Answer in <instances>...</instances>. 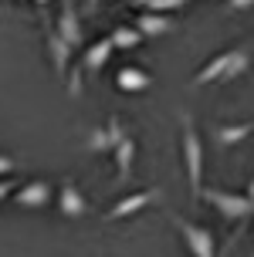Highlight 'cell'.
<instances>
[{
    "instance_id": "obj_1",
    "label": "cell",
    "mask_w": 254,
    "mask_h": 257,
    "mask_svg": "<svg viewBox=\"0 0 254 257\" xmlns=\"http://www.w3.org/2000/svg\"><path fill=\"white\" fill-rule=\"evenodd\" d=\"M180 142H183V166H187V183H190L193 200H200L203 190V142L197 136L190 115H180Z\"/></svg>"
},
{
    "instance_id": "obj_2",
    "label": "cell",
    "mask_w": 254,
    "mask_h": 257,
    "mask_svg": "<svg viewBox=\"0 0 254 257\" xmlns=\"http://www.w3.org/2000/svg\"><path fill=\"white\" fill-rule=\"evenodd\" d=\"M200 200L214 206L227 223H247V220L254 217V203L247 200V193H230V190H217V186H203Z\"/></svg>"
},
{
    "instance_id": "obj_3",
    "label": "cell",
    "mask_w": 254,
    "mask_h": 257,
    "mask_svg": "<svg viewBox=\"0 0 254 257\" xmlns=\"http://www.w3.org/2000/svg\"><path fill=\"white\" fill-rule=\"evenodd\" d=\"M170 220L177 223V233L183 237V244L190 250L193 257H217V237L214 230H207L200 223H190L187 217H180V213H170Z\"/></svg>"
},
{
    "instance_id": "obj_4",
    "label": "cell",
    "mask_w": 254,
    "mask_h": 257,
    "mask_svg": "<svg viewBox=\"0 0 254 257\" xmlns=\"http://www.w3.org/2000/svg\"><path fill=\"white\" fill-rule=\"evenodd\" d=\"M159 200V190L152 186V190H142V193H129V196H122V200H115V206H109L105 210V223H115V220H126L132 217V213H139V210H146L149 203H156Z\"/></svg>"
},
{
    "instance_id": "obj_5",
    "label": "cell",
    "mask_w": 254,
    "mask_h": 257,
    "mask_svg": "<svg viewBox=\"0 0 254 257\" xmlns=\"http://www.w3.org/2000/svg\"><path fill=\"white\" fill-rule=\"evenodd\" d=\"M11 200L17 206H24V210H41V206H48L54 200V186L48 180H38V183H24V186H17L11 193Z\"/></svg>"
},
{
    "instance_id": "obj_6",
    "label": "cell",
    "mask_w": 254,
    "mask_h": 257,
    "mask_svg": "<svg viewBox=\"0 0 254 257\" xmlns=\"http://www.w3.org/2000/svg\"><path fill=\"white\" fill-rule=\"evenodd\" d=\"M54 31L68 41L71 51L85 44V27H81V17H78V11H75L71 0H61V14H58V27H54Z\"/></svg>"
},
{
    "instance_id": "obj_7",
    "label": "cell",
    "mask_w": 254,
    "mask_h": 257,
    "mask_svg": "<svg viewBox=\"0 0 254 257\" xmlns=\"http://www.w3.org/2000/svg\"><path fill=\"white\" fill-rule=\"evenodd\" d=\"M54 196H58V210H61L64 220H85L89 217V200H85V193L78 190L71 180L61 183V190L54 193Z\"/></svg>"
},
{
    "instance_id": "obj_8",
    "label": "cell",
    "mask_w": 254,
    "mask_h": 257,
    "mask_svg": "<svg viewBox=\"0 0 254 257\" xmlns=\"http://www.w3.org/2000/svg\"><path fill=\"white\" fill-rule=\"evenodd\" d=\"M44 41H48V58L54 64V75L64 78L68 75V61H71V48H68V41L48 24V14H44Z\"/></svg>"
},
{
    "instance_id": "obj_9",
    "label": "cell",
    "mask_w": 254,
    "mask_h": 257,
    "mask_svg": "<svg viewBox=\"0 0 254 257\" xmlns=\"http://www.w3.org/2000/svg\"><path fill=\"white\" fill-rule=\"evenodd\" d=\"M112 51H115L112 38H102V41H95V44H89V48H85V58H81V71H85L89 78H95L102 68L109 64Z\"/></svg>"
},
{
    "instance_id": "obj_10",
    "label": "cell",
    "mask_w": 254,
    "mask_h": 257,
    "mask_svg": "<svg viewBox=\"0 0 254 257\" xmlns=\"http://www.w3.org/2000/svg\"><path fill=\"white\" fill-rule=\"evenodd\" d=\"M152 85V78L142 71V68H136V64H122L119 71H115V88L126 91V95H136V91H146Z\"/></svg>"
},
{
    "instance_id": "obj_11",
    "label": "cell",
    "mask_w": 254,
    "mask_h": 257,
    "mask_svg": "<svg viewBox=\"0 0 254 257\" xmlns=\"http://www.w3.org/2000/svg\"><path fill=\"white\" fill-rule=\"evenodd\" d=\"M234 54H237V48H230V51H224V54H217V58H210V61L203 64L200 71H197V75H193V88H197V85H217V81H220V75H224V71H227V64L234 61Z\"/></svg>"
},
{
    "instance_id": "obj_12",
    "label": "cell",
    "mask_w": 254,
    "mask_h": 257,
    "mask_svg": "<svg viewBox=\"0 0 254 257\" xmlns=\"http://www.w3.org/2000/svg\"><path fill=\"white\" fill-rule=\"evenodd\" d=\"M112 153H115V169H119V176H115V180L126 183L129 176H132V163H136V139L122 136V139L112 146Z\"/></svg>"
},
{
    "instance_id": "obj_13",
    "label": "cell",
    "mask_w": 254,
    "mask_h": 257,
    "mask_svg": "<svg viewBox=\"0 0 254 257\" xmlns=\"http://www.w3.org/2000/svg\"><path fill=\"white\" fill-rule=\"evenodd\" d=\"M136 27H139L142 38H159V34H170L173 31V21L166 14H156V11H142L136 17Z\"/></svg>"
},
{
    "instance_id": "obj_14",
    "label": "cell",
    "mask_w": 254,
    "mask_h": 257,
    "mask_svg": "<svg viewBox=\"0 0 254 257\" xmlns=\"http://www.w3.org/2000/svg\"><path fill=\"white\" fill-rule=\"evenodd\" d=\"M247 136H254V122H241V125H214V139L220 146H237Z\"/></svg>"
},
{
    "instance_id": "obj_15",
    "label": "cell",
    "mask_w": 254,
    "mask_h": 257,
    "mask_svg": "<svg viewBox=\"0 0 254 257\" xmlns=\"http://www.w3.org/2000/svg\"><path fill=\"white\" fill-rule=\"evenodd\" d=\"M109 38H112L115 51H132V48H139V44H142V34H139V27H136V24H132V27H129V24L115 27Z\"/></svg>"
},
{
    "instance_id": "obj_16",
    "label": "cell",
    "mask_w": 254,
    "mask_h": 257,
    "mask_svg": "<svg viewBox=\"0 0 254 257\" xmlns=\"http://www.w3.org/2000/svg\"><path fill=\"white\" fill-rule=\"evenodd\" d=\"M89 153H105V149H112V139H109V128L102 125V128H92L89 132Z\"/></svg>"
},
{
    "instance_id": "obj_17",
    "label": "cell",
    "mask_w": 254,
    "mask_h": 257,
    "mask_svg": "<svg viewBox=\"0 0 254 257\" xmlns=\"http://www.w3.org/2000/svg\"><path fill=\"white\" fill-rule=\"evenodd\" d=\"M136 7H146V11L166 14V11H173V7H183V0H136Z\"/></svg>"
},
{
    "instance_id": "obj_18",
    "label": "cell",
    "mask_w": 254,
    "mask_h": 257,
    "mask_svg": "<svg viewBox=\"0 0 254 257\" xmlns=\"http://www.w3.org/2000/svg\"><path fill=\"white\" fill-rule=\"evenodd\" d=\"M81 75H85V71H81V64H78L75 71H68V75H64V78H68V95H75V98L81 95Z\"/></svg>"
},
{
    "instance_id": "obj_19",
    "label": "cell",
    "mask_w": 254,
    "mask_h": 257,
    "mask_svg": "<svg viewBox=\"0 0 254 257\" xmlns=\"http://www.w3.org/2000/svg\"><path fill=\"white\" fill-rule=\"evenodd\" d=\"M11 169H14V159H11V156H0V180L11 176Z\"/></svg>"
},
{
    "instance_id": "obj_20",
    "label": "cell",
    "mask_w": 254,
    "mask_h": 257,
    "mask_svg": "<svg viewBox=\"0 0 254 257\" xmlns=\"http://www.w3.org/2000/svg\"><path fill=\"white\" fill-rule=\"evenodd\" d=\"M227 7H230V11H251L254 0H227Z\"/></svg>"
},
{
    "instance_id": "obj_21",
    "label": "cell",
    "mask_w": 254,
    "mask_h": 257,
    "mask_svg": "<svg viewBox=\"0 0 254 257\" xmlns=\"http://www.w3.org/2000/svg\"><path fill=\"white\" fill-rule=\"evenodd\" d=\"M11 193H14V183L11 180H0V200H7Z\"/></svg>"
},
{
    "instance_id": "obj_22",
    "label": "cell",
    "mask_w": 254,
    "mask_h": 257,
    "mask_svg": "<svg viewBox=\"0 0 254 257\" xmlns=\"http://www.w3.org/2000/svg\"><path fill=\"white\" fill-rule=\"evenodd\" d=\"M247 200L254 203V180H251V186H247Z\"/></svg>"
},
{
    "instance_id": "obj_23",
    "label": "cell",
    "mask_w": 254,
    "mask_h": 257,
    "mask_svg": "<svg viewBox=\"0 0 254 257\" xmlns=\"http://www.w3.org/2000/svg\"><path fill=\"white\" fill-rule=\"evenodd\" d=\"M38 4H41V7H48V0H38Z\"/></svg>"
}]
</instances>
